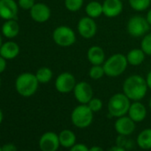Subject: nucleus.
<instances>
[{
  "instance_id": "nucleus-3",
  "label": "nucleus",
  "mask_w": 151,
  "mask_h": 151,
  "mask_svg": "<svg viewBox=\"0 0 151 151\" xmlns=\"http://www.w3.org/2000/svg\"><path fill=\"white\" fill-rule=\"evenodd\" d=\"M128 61L126 59V56L122 53H115L108 58L103 63V68L105 71V75L110 78H116L119 77L122 75L127 66Z\"/></svg>"
},
{
  "instance_id": "nucleus-18",
  "label": "nucleus",
  "mask_w": 151,
  "mask_h": 151,
  "mask_svg": "<svg viewBox=\"0 0 151 151\" xmlns=\"http://www.w3.org/2000/svg\"><path fill=\"white\" fill-rule=\"evenodd\" d=\"M105 58V52L101 46L93 45L87 51V59L92 65H103Z\"/></svg>"
},
{
  "instance_id": "nucleus-2",
  "label": "nucleus",
  "mask_w": 151,
  "mask_h": 151,
  "mask_svg": "<svg viewBox=\"0 0 151 151\" xmlns=\"http://www.w3.org/2000/svg\"><path fill=\"white\" fill-rule=\"evenodd\" d=\"M39 82L35 74L25 72L19 75L15 80V89L22 97H30L36 93Z\"/></svg>"
},
{
  "instance_id": "nucleus-19",
  "label": "nucleus",
  "mask_w": 151,
  "mask_h": 151,
  "mask_svg": "<svg viewBox=\"0 0 151 151\" xmlns=\"http://www.w3.org/2000/svg\"><path fill=\"white\" fill-rule=\"evenodd\" d=\"M2 34L6 38L12 39L16 37L20 33V25L16 20H8L4 22L1 28Z\"/></svg>"
},
{
  "instance_id": "nucleus-29",
  "label": "nucleus",
  "mask_w": 151,
  "mask_h": 151,
  "mask_svg": "<svg viewBox=\"0 0 151 151\" xmlns=\"http://www.w3.org/2000/svg\"><path fill=\"white\" fill-rule=\"evenodd\" d=\"M126 137L127 136L124 135H119L116 139V145L124 147L125 149H131L133 147V142L132 139H128Z\"/></svg>"
},
{
  "instance_id": "nucleus-23",
  "label": "nucleus",
  "mask_w": 151,
  "mask_h": 151,
  "mask_svg": "<svg viewBox=\"0 0 151 151\" xmlns=\"http://www.w3.org/2000/svg\"><path fill=\"white\" fill-rule=\"evenodd\" d=\"M86 13L87 16H89L93 19L100 17L103 14L102 4H101L98 1L89 2L86 7Z\"/></svg>"
},
{
  "instance_id": "nucleus-43",
  "label": "nucleus",
  "mask_w": 151,
  "mask_h": 151,
  "mask_svg": "<svg viewBox=\"0 0 151 151\" xmlns=\"http://www.w3.org/2000/svg\"><path fill=\"white\" fill-rule=\"evenodd\" d=\"M0 151H2V147H0Z\"/></svg>"
},
{
  "instance_id": "nucleus-27",
  "label": "nucleus",
  "mask_w": 151,
  "mask_h": 151,
  "mask_svg": "<svg viewBox=\"0 0 151 151\" xmlns=\"http://www.w3.org/2000/svg\"><path fill=\"white\" fill-rule=\"evenodd\" d=\"M64 5L69 12H78L82 8L84 0H65Z\"/></svg>"
},
{
  "instance_id": "nucleus-4",
  "label": "nucleus",
  "mask_w": 151,
  "mask_h": 151,
  "mask_svg": "<svg viewBox=\"0 0 151 151\" xmlns=\"http://www.w3.org/2000/svg\"><path fill=\"white\" fill-rule=\"evenodd\" d=\"M130 99L123 93L114 94L109 101L108 110L112 117H120L125 116L130 109Z\"/></svg>"
},
{
  "instance_id": "nucleus-33",
  "label": "nucleus",
  "mask_w": 151,
  "mask_h": 151,
  "mask_svg": "<svg viewBox=\"0 0 151 151\" xmlns=\"http://www.w3.org/2000/svg\"><path fill=\"white\" fill-rule=\"evenodd\" d=\"M2 151H17V147L13 143H6L2 146Z\"/></svg>"
},
{
  "instance_id": "nucleus-25",
  "label": "nucleus",
  "mask_w": 151,
  "mask_h": 151,
  "mask_svg": "<svg viewBox=\"0 0 151 151\" xmlns=\"http://www.w3.org/2000/svg\"><path fill=\"white\" fill-rule=\"evenodd\" d=\"M129 4L134 11L142 12L150 6L151 0H129Z\"/></svg>"
},
{
  "instance_id": "nucleus-26",
  "label": "nucleus",
  "mask_w": 151,
  "mask_h": 151,
  "mask_svg": "<svg viewBox=\"0 0 151 151\" xmlns=\"http://www.w3.org/2000/svg\"><path fill=\"white\" fill-rule=\"evenodd\" d=\"M105 75L102 65H93L89 70V77L93 80H99Z\"/></svg>"
},
{
  "instance_id": "nucleus-13",
  "label": "nucleus",
  "mask_w": 151,
  "mask_h": 151,
  "mask_svg": "<svg viewBox=\"0 0 151 151\" xmlns=\"http://www.w3.org/2000/svg\"><path fill=\"white\" fill-rule=\"evenodd\" d=\"M30 17L33 21L39 23L47 22L51 17V9L49 6L43 3H37L29 10Z\"/></svg>"
},
{
  "instance_id": "nucleus-5",
  "label": "nucleus",
  "mask_w": 151,
  "mask_h": 151,
  "mask_svg": "<svg viewBox=\"0 0 151 151\" xmlns=\"http://www.w3.org/2000/svg\"><path fill=\"white\" fill-rule=\"evenodd\" d=\"M93 112L87 104H81L76 107L71 113L72 124L81 129L86 128L93 123Z\"/></svg>"
},
{
  "instance_id": "nucleus-21",
  "label": "nucleus",
  "mask_w": 151,
  "mask_h": 151,
  "mask_svg": "<svg viewBox=\"0 0 151 151\" xmlns=\"http://www.w3.org/2000/svg\"><path fill=\"white\" fill-rule=\"evenodd\" d=\"M59 139H60V146L67 147V148H70L72 146H74L76 144L77 137H76L75 133L72 131H70L68 129H65L60 132Z\"/></svg>"
},
{
  "instance_id": "nucleus-39",
  "label": "nucleus",
  "mask_w": 151,
  "mask_h": 151,
  "mask_svg": "<svg viewBox=\"0 0 151 151\" xmlns=\"http://www.w3.org/2000/svg\"><path fill=\"white\" fill-rule=\"evenodd\" d=\"M3 117H4V116H3V112H2L1 109H0V124H1V123H2V121H3Z\"/></svg>"
},
{
  "instance_id": "nucleus-28",
  "label": "nucleus",
  "mask_w": 151,
  "mask_h": 151,
  "mask_svg": "<svg viewBox=\"0 0 151 151\" xmlns=\"http://www.w3.org/2000/svg\"><path fill=\"white\" fill-rule=\"evenodd\" d=\"M140 48L147 55H151V33L146 34L140 44Z\"/></svg>"
},
{
  "instance_id": "nucleus-30",
  "label": "nucleus",
  "mask_w": 151,
  "mask_h": 151,
  "mask_svg": "<svg viewBox=\"0 0 151 151\" xmlns=\"http://www.w3.org/2000/svg\"><path fill=\"white\" fill-rule=\"evenodd\" d=\"M88 107L91 109V110L94 112H98L102 109V101L99 98H93L89 102H88Z\"/></svg>"
},
{
  "instance_id": "nucleus-9",
  "label": "nucleus",
  "mask_w": 151,
  "mask_h": 151,
  "mask_svg": "<svg viewBox=\"0 0 151 151\" xmlns=\"http://www.w3.org/2000/svg\"><path fill=\"white\" fill-rule=\"evenodd\" d=\"M73 92L76 100L80 104H88V102L93 98V87L89 83L85 81L77 83Z\"/></svg>"
},
{
  "instance_id": "nucleus-38",
  "label": "nucleus",
  "mask_w": 151,
  "mask_h": 151,
  "mask_svg": "<svg viewBox=\"0 0 151 151\" xmlns=\"http://www.w3.org/2000/svg\"><path fill=\"white\" fill-rule=\"evenodd\" d=\"M146 19H147V21L148 22V23L151 25V8L148 10V12H147V17H146Z\"/></svg>"
},
{
  "instance_id": "nucleus-47",
  "label": "nucleus",
  "mask_w": 151,
  "mask_h": 151,
  "mask_svg": "<svg viewBox=\"0 0 151 151\" xmlns=\"http://www.w3.org/2000/svg\"><path fill=\"white\" fill-rule=\"evenodd\" d=\"M136 151H137V150H136Z\"/></svg>"
},
{
  "instance_id": "nucleus-34",
  "label": "nucleus",
  "mask_w": 151,
  "mask_h": 151,
  "mask_svg": "<svg viewBox=\"0 0 151 151\" xmlns=\"http://www.w3.org/2000/svg\"><path fill=\"white\" fill-rule=\"evenodd\" d=\"M6 68V60L0 55V74L3 73Z\"/></svg>"
},
{
  "instance_id": "nucleus-31",
  "label": "nucleus",
  "mask_w": 151,
  "mask_h": 151,
  "mask_svg": "<svg viewBox=\"0 0 151 151\" xmlns=\"http://www.w3.org/2000/svg\"><path fill=\"white\" fill-rule=\"evenodd\" d=\"M35 4V0H18L19 6L23 10H30Z\"/></svg>"
},
{
  "instance_id": "nucleus-11",
  "label": "nucleus",
  "mask_w": 151,
  "mask_h": 151,
  "mask_svg": "<svg viewBox=\"0 0 151 151\" xmlns=\"http://www.w3.org/2000/svg\"><path fill=\"white\" fill-rule=\"evenodd\" d=\"M19 5L14 0H0V18L8 21L16 20Z\"/></svg>"
},
{
  "instance_id": "nucleus-15",
  "label": "nucleus",
  "mask_w": 151,
  "mask_h": 151,
  "mask_svg": "<svg viewBox=\"0 0 151 151\" xmlns=\"http://www.w3.org/2000/svg\"><path fill=\"white\" fill-rule=\"evenodd\" d=\"M103 14L108 18H115L123 11V1L121 0H104L102 3Z\"/></svg>"
},
{
  "instance_id": "nucleus-45",
  "label": "nucleus",
  "mask_w": 151,
  "mask_h": 151,
  "mask_svg": "<svg viewBox=\"0 0 151 151\" xmlns=\"http://www.w3.org/2000/svg\"><path fill=\"white\" fill-rule=\"evenodd\" d=\"M24 151H28V150H24Z\"/></svg>"
},
{
  "instance_id": "nucleus-1",
  "label": "nucleus",
  "mask_w": 151,
  "mask_h": 151,
  "mask_svg": "<svg viewBox=\"0 0 151 151\" xmlns=\"http://www.w3.org/2000/svg\"><path fill=\"white\" fill-rule=\"evenodd\" d=\"M148 86L146 79L139 75H132L123 84V93L133 101L142 100L147 92Z\"/></svg>"
},
{
  "instance_id": "nucleus-20",
  "label": "nucleus",
  "mask_w": 151,
  "mask_h": 151,
  "mask_svg": "<svg viewBox=\"0 0 151 151\" xmlns=\"http://www.w3.org/2000/svg\"><path fill=\"white\" fill-rule=\"evenodd\" d=\"M145 52L141 48H134L129 51L126 55L127 61L132 66H139L145 60Z\"/></svg>"
},
{
  "instance_id": "nucleus-40",
  "label": "nucleus",
  "mask_w": 151,
  "mask_h": 151,
  "mask_svg": "<svg viewBox=\"0 0 151 151\" xmlns=\"http://www.w3.org/2000/svg\"><path fill=\"white\" fill-rule=\"evenodd\" d=\"M2 44H3V40H2V37H1V35H0V47H1Z\"/></svg>"
},
{
  "instance_id": "nucleus-44",
  "label": "nucleus",
  "mask_w": 151,
  "mask_h": 151,
  "mask_svg": "<svg viewBox=\"0 0 151 151\" xmlns=\"http://www.w3.org/2000/svg\"><path fill=\"white\" fill-rule=\"evenodd\" d=\"M121 1H124V0H121Z\"/></svg>"
},
{
  "instance_id": "nucleus-37",
  "label": "nucleus",
  "mask_w": 151,
  "mask_h": 151,
  "mask_svg": "<svg viewBox=\"0 0 151 151\" xmlns=\"http://www.w3.org/2000/svg\"><path fill=\"white\" fill-rule=\"evenodd\" d=\"M89 151H104V150L99 146H93L89 148Z\"/></svg>"
},
{
  "instance_id": "nucleus-42",
  "label": "nucleus",
  "mask_w": 151,
  "mask_h": 151,
  "mask_svg": "<svg viewBox=\"0 0 151 151\" xmlns=\"http://www.w3.org/2000/svg\"><path fill=\"white\" fill-rule=\"evenodd\" d=\"M0 86H1V78H0Z\"/></svg>"
},
{
  "instance_id": "nucleus-22",
  "label": "nucleus",
  "mask_w": 151,
  "mask_h": 151,
  "mask_svg": "<svg viewBox=\"0 0 151 151\" xmlns=\"http://www.w3.org/2000/svg\"><path fill=\"white\" fill-rule=\"evenodd\" d=\"M137 145L141 149H150L151 148V128H147L141 131L137 137Z\"/></svg>"
},
{
  "instance_id": "nucleus-24",
  "label": "nucleus",
  "mask_w": 151,
  "mask_h": 151,
  "mask_svg": "<svg viewBox=\"0 0 151 151\" xmlns=\"http://www.w3.org/2000/svg\"><path fill=\"white\" fill-rule=\"evenodd\" d=\"M35 75L40 84H46L52 78V71L47 67H42L38 68Z\"/></svg>"
},
{
  "instance_id": "nucleus-32",
  "label": "nucleus",
  "mask_w": 151,
  "mask_h": 151,
  "mask_svg": "<svg viewBox=\"0 0 151 151\" xmlns=\"http://www.w3.org/2000/svg\"><path fill=\"white\" fill-rule=\"evenodd\" d=\"M69 151H89V148L87 147L86 145L83 143H78V144H75L74 146H72Z\"/></svg>"
},
{
  "instance_id": "nucleus-7",
  "label": "nucleus",
  "mask_w": 151,
  "mask_h": 151,
  "mask_svg": "<svg viewBox=\"0 0 151 151\" xmlns=\"http://www.w3.org/2000/svg\"><path fill=\"white\" fill-rule=\"evenodd\" d=\"M54 43L61 47H69L77 40L76 34L72 29L68 26H59L52 32Z\"/></svg>"
},
{
  "instance_id": "nucleus-17",
  "label": "nucleus",
  "mask_w": 151,
  "mask_h": 151,
  "mask_svg": "<svg viewBox=\"0 0 151 151\" xmlns=\"http://www.w3.org/2000/svg\"><path fill=\"white\" fill-rule=\"evenodd\" d=\"M20 53V46L14 41H7L3 43L0 47V55L6 60L16 58Z\"/></svg>"
},
{
  "instance_id": "nucleus-46",
  "label": "nucleus",
  "mask_w": 151,
  "mask_h": 151,
  "mask_svg": "<svg viewBox=\"0 0 151 151\" xmlns=\"http://www.w3.org/2000/svg\"><path fill=\"white\" fill-rule=\"evenodd\" d=\"M56 151H58V150H56Z\"/></svg>"
},
{
  "instance_id": "nucleus-12",
  "label": "nucleus",
  "mask_w": 151,
  "mask_h": 151,
  "mask_svg": "<svg viewBox=\"0 0 151 151\" xmlns=\"http://www.w3.org/2000/svg\"><path fill=\"white\" fill-rule=\"evenodd\" d=\"M60 145L59 135L53 132H45L39 139V147L41 151H56Z\"/></svg>"
},
{
  "instance_id": "nucleus-8",
  "label": "nucleus",
  "mask_w": 151,
  "mask_h": 151,
  "mask_svg": "<svg viewBox=\"0 0 151 151\" xmlns=\"http://www.w3.org/2000/svg\"><path fill=\"white\" fill-rule=\"evenodd\" d=\"M77 85L76 78L69 72L60 73L55 79V88L60 93H68L72 92Z\"/></svg>"
},
{
  "instance_id": "nucleus-6",
  "label": "nucleus",
  "mask_w": 151,
  "mask_h": 151,
  "mask_svg": "<svg viewBox=\"0 0 151 151\" xmlns=\"http://www.w3.org/2000/svg\"><path fill=\"white\" fill-rule=\"evenodd\" d=\"M150 24L146 18L135 15L129 19L126 26L128 34L132 37H144L150 29Z\"/></svg>"
},
{
  "instance_id": "nucleus-35",
  "label": "nucleus",
  "mask_w": 151,
  "mask_h": 151,
  "mask_svg": "<svg viewBox=\"0 0 151 151\" xmlns=\"http://www.w3.org/2000/svg\"><path fill=\"white\" fill-rule=\"evenodd\" d=\"M108 151H126V149L124 147H119V146L116 145L114 147H111Z\"/></svg>"
},
{
  "instance_id": "nucleus-10",
  "label": "nucleus",
  "mask_w": 151,
  "mask_h": 151,
  "mask_svg": "<svg viewBox=\"0 0 151 151\" xmlns=\"http://www.w3.org/2000/svg\"><path fill=\"white\" fill-rule=\"evenodd\" d=\"M78 30L83 38H93L97 32V25L94 22V19L89 16L81 18L78 23Z\"/></svg>"
},
{
  "instance_id": "nucleus-16",
  "label": "nucleus",
  "mask_w": 151,
  "mask_h": 151,
  "mask_svg": "<svg viewBox=\"0 0 151 151\" xmlns=\"http://www.w3.org/2000/svg\"><path fill=\"white\" fill-rule=\"evenodd\" d=\"M128 116L131 117L135 123H139L143 121L147 116V109L146 107L139 101H134L133 103H131Z\"/></svg>"
},
{
  "instance_id": "nucleus-41",
  "label": "nucleus",
  "mask_w": 151,
  "mask_h": 151,
  "mask_svg": "<svg viewBox=\"0 0 151 151\" xmlns=\"http://www.w3.org/2000/svg\"><path fill=\"white\" fill-rule=\"evenodd\" d=\"M149 108H150V109H151V98H150V100H149Z\"/></svg>"
},
{
  "instance_id": "nucleus-14",
  "label": "nucleus",
  "mask_w": 151,
  "mask_h": 151,
  "mask_svg": "<svg viewBox=\"0 0 151 151\" xmlns=\"http://www.w3.org/2000/svg\"><path fill=\"white\" fill-rule=\"evenodd\" d=\"M115 130L119 135L129 136L135 130V122L126 116L117 117L115 123Z\"/></svg>"
},
{
  "instance_id": "nucleus-36",
  "label": "nucleus",
  "mask_w": 151,
  "mask_h": 151,
  "mask_svg": "<svg viewBox=\"0 0 151 151\" xmlns=\"http://www.w3.org/2000/svg\"><path fill=\"white\" fill-rule=\"evenodd\" d=\"M146 81H147V86L148 88L151 90V70L147 73V78H146Z\"/></svg>"
}]
</instances>
